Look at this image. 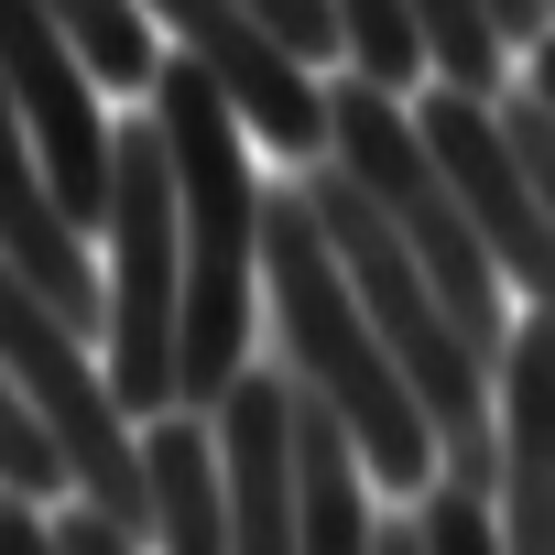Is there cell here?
I'll use <instances>...</instances> for the list:
<instances>
[{"label":"cell","mask_w":555,"mask_h":555,"mask_svg":"<svg viewBox=\"0 0 555 555\" xmlns=\"http://www.w3.org/2000/svg\"><path fill=\"white\" fill-rule=\"evenodd\" d=\"M414 23H425V77H457V88H501V55L512 34L490 23V0H414Z\"/></svg>","instance_id":"14"},{"label":"cell","mask_w":555,"mask_h":555,"mask_svg":"<svg viewBox=\"0 0 555 555\" xmlns=\"http://www.w3.org/2000/svg\"><path fill=\"white\" fill-rule=\"evenodd\" d=\"M327 153L371 185V207L403 229V250L436 272V295L457 306V327L501 360L512 349V317H501V250L479 240V218H468V196H457V175L436 164V142H425V120L403 109V88H382V77H338L327 88Z\"/></svg>","instance_id":"4"},{"label":"cell","mask_w":555,"mask_h":555,"mask_svg":"<svg viewBox=\"0 0 555 555\" xmlns=\"http://www.w3.org/2000/svg\"><path fill=\"white\" fill-rule=\"evenodd\" d=\"M306 196H317V218H327V240H338V261H349L371 327L392 338L403 382L425 392V414H436V436H447V479L501 490V360L457 327V306L436 295V272L403 250V229L371 207V185H360L338 153L306 175Z\"/></svg>","instance_id":"3"},{"label":"cell","mask_w":555,"mask_h":555,"mask_svg":"<svg viewBox=\"0 0 555 555\" xmlns=\"http://www.w3.org/2000/svg\"><path fill=\"white\" fill-rule=\"evenodd\" d=\"M261 295H272V327H284V371L317 403H338V425L360 436V457L392 501H425L447 479V436H436L425 392L403 382L392 338L371 327V306H360V284H349V261H338L306 185L261 196Z\"/></svg>","instance_id":"1"},{"label":"cell","mask_w":555,"mask_h":555,"mask_svg":"<svg viewBox=\"0 0 555 555\" xmlns=\"http://www.w3.org/2000/svg\"><path fill=\"white\" fill-rule=\"evenodd\" d=\"M142 12L185 44V55H207V77L240 99V120L272 142V153H295V164H327V77L272 34L250 0H142Z\"/></svg>","instance_id":"8"},{"label":"cell","mask_w":555,"mask_h":555,"mask_svg":"<svg viewBox=\"0 0 555 555\" xmlns=\"http://www.w3.org/2000/svg\"><path fill=\"white\" fill-rule=\"evenodd\" d=\"M218 479L240 555H306V457H295V371H240L218 392Z\"/></svg>","instance_id":"9"},{"label":"cell","mask_w":555,"mask_h":555,"mask_svg":"<svg viewBox=\"0 0 555 555\" xmlns=\"http://www.w3.org/2000/svg\"><path fill=\"white\" fill-rule=\"evenodd\" d=\"M0 371L23 382V403H34L44 436L66 447V490L99 501L120 533L153 544V447H142V414L120 403L109 360H88V327L55 317L12 261H0Z\"/></svg>","instance_id":"6"},{"label":"cell","mask_w":555,"mask_h":555,"mask_svg":"<svg viewBox=\"0 0 555 555\" xmlns=\"http://www.w3.org/2000/svg\"><path fill=\"white\" fill-rule=\"evenodd\" d=\"M0 77H12V99H23V120H34V153H44V175H55V196H66V218L99 240V218H109V109H99V66H88V44L44 12V0H0Z\"/></svg>","instance_id":"7"},{"label":"cell","mask_w":555,"mask_h":555,"mask_svg":"<svg viewBox=\"0 0 555 555\" xmlns=\"http://www.w3.org/2000/svg\"><path fill=\"white\" fill-rule=\"evenodd\" d=\"M250 12H261L272 34H284L306 66H327V55L349 66V23H338V0H250Z\"/></svg>","instance_id":"17"},{"label":"cell","mask_w":555,"mask_h":555,"mask_svg":"<svg viewBox=\"0 0 555 555\" xmlns=\"http://www.w3.org/2000/svg\"><path fill=\"white\" fill-rule=\"evenodd\" d=\"M501 544L555 555V317L533 306L501 349Z\"/></svg>","instance_id":"11"},{"label":"cell","mask_w":555,"mask_h":555,"mask_svg":"<svg viewBox=\"0 0 555 555\" xmlns=\"http://www.w3.org/2000/svg\"><path fill=\"white\" fill-rule=\"evenodd\" d=\"M109 382L120 403L153 425L185 403V218H175V153H164V120L131 109L120 142H109Z\"/></svg>","instance_id":"5"},{"label":"cell","mask_w":555,"mask_h":555,"mask_svg":"<svg viewBox=\"0 0 555 555\" xmlns=\"http://www.w3.org/2000/svg\"><path fill=\"white\" fill-rule=\"evenodd\" d=\"M338 23H349V66H360V77H382V88H414V77H425L414 0H338Z\"/></svg>","instance_id":"15"},{"label":"cell","mask_w":555,"mask_h":555,"mask_svg":"<svg viewBox=\"0 0 555 555\" xmlns=\"http://www.w3.org/2000/svg\"><path fill=\"white\" fill-rule=\"evenodd\" d=\"M44 12L88 44V66L120 88V99H153V12H142V0H44Z\"/></svg>","instance_id":"13"},{"label":"cell","mask_w":555,"mask_h":555,"mask_svg":"<svg viewBox=\"0 0 555 555\" xmlns=\"http://www.w3.org/2000/svg\"><path fill=\"white\" fill-rule=\"evenodd\" d=\"M0 261L23 272L55 317H77L88 338L109 327V272L88 261V229L66 218V196H55V175L34 153V120H23L12 77H0Z\"/></svg>","instance_id":"10"},{"label":"cell","mask_w":555,"mask_h":555,"mask_svg":"<svg viewBox=\"0 0 555 555\" xmlns=\"http://www.w3.org/2000/svg\"><path fill=\"white\" fill-rule=\"evenodd\" d=\"M0 555H66L55 544V512L34 490H12V479H0Z\"/></svg>","instance_id":"18"},{"label":"cell","mask_w":555,"mask_h":555,"mask_svg":"<svg viewBox=\"0 0 555 555\" xmlns=\"http://www.w3.org/2000/svg\"><path fill=\"white\" fill-rule=\"evenodd\" d=\"M522 88H533V99L555 109V34H533V77H522Z\"/></svg>","instance_id":"20"},{"label":"cell","mask_w":555,"mask_h":555,"mask_svg":"<svg viewBox=\"0 0 555 555\" xmlns=\"http://www.w3.org/2000/svg\"><path fill=\"white\" fill-rule=\"evenodd\" d=\"M490 23H501V34H512V44H533V34H544V23H555V0H490Z\"/></svg>","instance_id":"19"},{"label":"cell","mask_w":555,"mask_h":555,"mask_svg":"<svg viewBox=\"0 0 555 555\" xmlns=\"http://www.w3.org/2000/svg\"><path fill=\"white\" fill-rule=\"evenodd\" d=\"M153 447V555H240L229 544V479H218V425L196 403L142 425Z\"/></svg>","instance_id":"12"},{"label":"cell","mask_w":555,"mask_h":555,"mask_svg":"<svg viewBox=\"0 0 555 555\" xmlns=\"http://www.w3.org/2000/svg\"><path fill=\"white\" fill-rule=\"evenodd\" d=\"M414 512H425V555H512L501 544V501L468 490V479H436Z\"/></svg>","instance_id":"16"},{"label":"cell","mask_w":555,"mask_h":555,"mask_svg":"<svg viewBox=\"0 0 555 555\" xmlns=\"http://www.w3.org/2000/svg\"><path fill=\"white\" fill-rule=\"evenodd\" d=\"M153 120L175 153V218H185V403L218 414V392L250 371V295H261V185H250V120L207 77V55L153 66Z\"/></svg>","instance_id":"2"}]
</instances>
